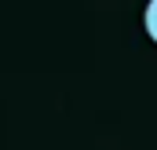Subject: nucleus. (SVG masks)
<instances>
[{"instance_id":"nucleus-1","label":"nucleus","mask_w":157,"mask_h":150,"mask_svg":"<svg viewBox=\"0 0 157 150\" xmlns=\"http://www.w3.org/2000/svg\"><path fill=\"white\" fill-rule=\"evenodd\" d=\"M143 30H146V37L157 44V0H146V11H143Z\"/></svg>"}]
</instances>
